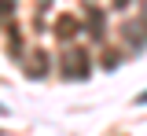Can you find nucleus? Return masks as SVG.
<instances>
[{
	"label": "nucleus",
	"instance_id": "nucleus-1",
	"mask_svg": "<svg viewBox=\"0 0 147 136\" xmlns=\"http://www.w3.org/2000/svg\"><path fill=\"white\" fill-rule=\"evenodd\" d=\"M66 74H70V77H85V74H88V59H85L81 48L66 52Z\"/></svg>",
	"mask_w": 147,
	"mask_h": 136
},
{
	"label": "nucleus",
	"instance_id": "nucleus-2",
	"mask_svg": "<svg viewBox=\"0 0 147 136\" xmlns=\"http://www.w3.org/2000/svg\"><path fill=\"white\" fill-rule=\"evenodd\" d=\"M136 103H147V92H140V99H136Z\"/></svg>",
	"mask_w": 147,
	"mask_h": 136
},
{
	"label": "nucleus",
	"instance_id": "nucleus-3",
	"mask_svg": "<svg viewBox=\"0 0 147 136\" xmlns=\"http://www.w3.org/2000/svg\"><path fill=\"white\" fill-rule=\"evenodd\" d=\"M0 114H7V107H4V103H0Z\"/></svg>",
	"mask_w": 147,
	"mask_h": 136
}]
</instances>
